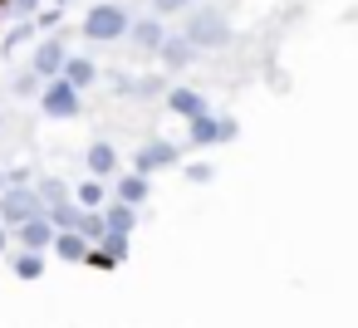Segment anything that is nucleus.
Masks as SVG:
<instances>
[{"label":"nucleus","instance_id":"nucleus-1","mask_svg":"<svg viewBox=\"0 0 358 328\" xmlns=\"http://www.w3.org/2000/svg\"><path fill=\"white\" fill-rule=\"evenodd\" d=\"M182 40H187L192 50H226V45H231V20H226L221 10H196V15H187Z\"/></svg>","mask_w":358,"mask_h":328},{"label":"nucleus","instance_id":"nucleus-2","mask_svg":"<svg viewBox=\"0 0 358 328\" xmlns=\"http://www.w3.org/2000/svg\"><path fill=\"white\" fill-rule=\"evenodd\" d=\"M128 25H133V15L123 10V6H113V0H103V6H94L89 15H84V40H94V45H108V40H123L128 35Z\"/></svg>","mask_w":358,"mask_h":328},{"label":"nucleus","instance_id":"nucleus-3","mask_svg":"<svg viewBox=\"0 0 358 328\" xmlns=\"http://www.w3.org/2000/svg\"><path fill=\"white\" fill-rule=\"evenodd\" d=\"M35 216H45L35 186H6V191H0V225H6V230H15V225H25Z\"/></svg>","mask_w":358,"mask_h":328},{"label":"nucleus","instance_id":"nucleus-4","mask_svg":"<svg viewBox=\"0 0 358 328\" xmlns=\"http://www.w3.org/2000/svg\"><path fill=\"white\" fill-rule=\"evenodd\" d=\"M40 108H45V118L69 123V118L84 113V94H74L64 79H50V84H40Z\"/></svg>","mask_w":358,"mask_h":328},{"label":"nucleus","instance_id":"nucleus-5","mask_svg":"<svg viewBox=\"0 0 358 328\" xmlns=\"http://www.w3.org/2000/svg\"><path fill=\"white\" fill-rule=\"evenodd\" d=\"M236 133H241V123H236V118H216V113H201V118L187 123L192 147H216V142H231Z\"/></svg>","mask_w":358,"mask_h":328},{"label":"nucleus","instance_id":"nucleus-6","mask_svg":"<svg viewBox=\"0 0 358 328\" xmlns=\"http://www.w3.org/2000/svg\"><path fill=\"white\" fill-rule=\"evenodd\" d=\"M177 162H182V147H177V142H167V137H152V142H143V147H138L133 172H138V177H148V172H162V167H177Z\"/></svg>","mask_w":358,"mask_h":328},{"label":"nucleus","instance_id":"nucleus-7","mask_svg":"<svg viewBox=\"0 0 358 328\" xmlns=\"http://www.w3.org/2000/svg\"><path fill=\"white\" fill-rule=\"evenodd\" d=\"M64 59H69V50H64L59 40H45V45L35 50V59H30V74H35L40 84H50V79H59Z\"/></svg>","mask_w":358,"mask_h":328},{"label":"nucleus","instance_id":"nucleus-8","mask_svg":"<svg viewBox=\"0 0 358 328\" xmlns=\"http://www.w3.org/2000/svg\"><path fill=\"white\" fill-rule=\"evenodd\" d=\"M157 59H162V69H167V74H182V69H192L196 50H192L182 35H162V45H157Z\"/></svg>","mask_w":358,"mask_h":328},{"label":"nucleus","instance_id":"nucleus-9","mask_svg":"<svg viewBox=\"0 0 358 328\" xmlns=\"http://www.w3.org/2000/svg\"><path fill=\"white\" fill-rule=\"evenodd\" d=\"M59 79H64L74 94H84V89L99 79V64H94V59H84V54H69V59H64V69H59Z\"/></svg>","mask_w":358,"mask_h":328},{"label":"nucleus","instance_id":"nucleus-10","mask_svg":"<svg viewBox=\"0 0 358 328\" xmlns=\"http://www.w3.org/2000/svg\"><path fill=\"white\" fill-rule=\"evenodd\" d=\"M167 108L177 113V118H201V113H211L206 108V94H196V89H167Z\"/></svg>","mask_w":358,"mask_h":328},{"label":"nucleus","instance_id":"nucleus-11","mask_svg":"<svg viewBox=\"0 0 358 328\" xmlns=\"http://www.w3.org/2000/svg\"><path fill=\"white\" fill-rule=\"evenodd\" d=\"M84 167H89V181L113 177V172H118V152H113V142H94V147L84 152Z\"/></svg>","mask_w":358,"mask_h":328},{"label":"nucleus","instance_id":"nucleus-12","mask_svg":"<svg viewBox=\"0 0 358 328\" xmlns=\"http://www.w3.org/2000/svg\"><path fill=\"white\" fill-rule=\"evenodd\" d=\"M113 201L118 206H143L148 201V177H138V172H118V186H113Z\"/></svg>","mask_w":358,"mask_h":328},{"label":"nucleus","instance_id":"nucleus-13","mask_svg":"<svg viewBox=\"0 0 358 328\" xmlns=\"http://www.w3.org/2000/svg\"><path fill=\"white\" fill-rule=\"evenodd\" d=\"M15 235H20V245H25L30 255H45V250H50V240H55V230H50V221H45V216H35V221L15 225Z\"/></svg>","mask_w":358,"mask_h":328},{"label":"nucleus","instance_id":"nucleus-14","mask_svg":"<svg viewBox=\"0 0 358 328\" xmlns=\"http://www.w3.org/2000/svg\"><path fill=\"white\" fill-rule=\"evenodd\" d=\"M128 40H133L138 50L157 54V45H162V20H157V15H148V20H133V25H128Z\"/></svg>","mask_w":358,"mask_h":328},{"label":"nucleus","instance_id":"nucleus-15","mask_svg":"<svg viewBox=\"0 0 358 328\" xmlns=\"http://www.w3.org/2000/svg\"><path fill=\"white\" fill-rule=\"evenodd\" d=\"M118 94H128V98H157V94H167V89H162V74H148V79L118 74Z\"/></svg>","mask_w":358,"mask_h":328},{"label":"nucleus","instance_id":"nucleus-16","mask_svg":"<svg viewBox=\"0 0 358 328\" xmlns=\"http://www.w3.org/2000/svg\"><path fill=\"white\" fill-rule=\"evenodd\" d=\"M99 216H103V230H108V235H123V240H128L133 225H138V211H133V206H118V201H113L108 211H99Z\"/></svg>","mask_w":358,"mask_h":328},{"label":"nucleus","instance_id":"nucleus-17","mask_svg":"<svg viewBox=\"0 0 358 328\" xmlns=\"http://www.w3.org/2000/svg\"><path fill=\"white\" fill-rule=\"evenodd\" d=\"M50 250H55L59 260H69V264H84V255H89L84 235H74V230H59V235L50 240Z\"/></svg>","mask_w":358,"mask_h":328},{"label":"nucleus","instance_id":"nucleus-18","mask_svg":"<svg viewBox=\"0 0 358 328\" xmlns=\"http://www.w3.org/2000/svg\"><path fill=\"white\" fill-rule=\"evenodd\" d=\"M79 216H84V211H79L74 201H59V206H50V211H45V221H50V230H55V235H59V230H79Z\"/></svg>","mask_w":358,"mask_h":328},{"label":"nucleus","instance_id":"nucleus-19","mask_svg":"<svg viewBox=\"0 0 358 328\" xmlns=\"http://www.w3.org/2000/svg\"><path fill=\"white\" fill-rule=\"evenodd\" d=\"M35 196H40V206L50 211V206H59V201H69V186H64L59 177H45V181L35 186Z\"/></svg>","mask_w":358,"mask_h":328},{"label":"nucleus","instance_id":"nucleus-20","mask_svg":"<svg viewBox=\"0 0 358 328\" xmlns=\"http://www.w3.org/2000/svg\"><path fill=\"white\" fill-rule=\"evenodd\" d=\"M74 206H79V211H84V206L99 211V206H103V181H89V177H84V181L74 186Z\"/></svg>","mask_w":358,"mask_h":328},{"label":"nucleus","instance_id":"nucleus-21","mask_svg":"<svg viewBox=\"0 0 358 328\" xmlns=\"http://www.w3.org/2000/svg\"><path fill=\"white\" fill-rule=\"evenodd\" d=\"M74 235H84V245H99V240L108 235V230H103V216H99V211H84V216H79V230H74Z\"/></svg>","mask_w":358,"mask_h":328},{"label":"nucleus","instance_id":"nucleus-22","mask_svg":"<svg viewBox=\"0 0 358 328\" xmlns=\"http://www.w3.org/2000/svg\"><path fill=\"white\" fill-rule=\"evenodd\" d=\"M10 269H15V279H40V274H45V255H30V250H25V255L10 260Z\"/></svg>","mask_w":358,"mask_h":328},{"label":"nucleus","instance_id":"nucleus-23","mask_svg":"<svg viewBox=\"0 0 358 328\" xmlns=\"http://www.w3.org/2000/svg\"><path fill=\"white\" fill-rule=\"evenodd\" d=\"M94 250H99V255H103L108 264H118V260H128V240H123V235H103V240H99Z\"/></svg>","mask_w":358,"mask_h":328},{"label":"nucleus","instance_id":"nucleus-24","mask_svg":"<svg viewBox=\"0 0 358 328\" xmlns=\"http://www.w3.org/2000/svg\"><path fill=\"white\" fill-rule=\"evenodd\" d=\"M182 177H187V181H196V186H206V181L216 177V167H211V162H192V167H182Z\"/></svg>","mask_w":358,"mask_h":328},{"label":"nucleus","instance_id":"nucleus-25","mask_svg":"<svg viewBox=\"0 0 358 328\" xmlns=\"http://www.w3.org/2000/svg\"><path fill=\"white\" fill-rule=\"evenodd\" d=\"M10 89H15L20 98H40V79H35V74H20V79H15Z\"/></svg>","mask_w":358,"mask_h":328},{"label":"nucleus","instance_id":"nucleus-26","mask_svg":"<svg viewBox=\"0 0 358 328\" xmlns=\"http://www.w3.org/2000/svg\"><path fill=\"white\" fill-rule=\"evenodd\" d=\"M187 6H192V0H152L157 20H162V15H177V10H187Z\"/></svg>","mask_w":358,"mask_h":328},{"label":"nucleus","instance_id":"nucleus-27","mask_svg":"<svg viewBox=\"0 0 358 328\" xmlns=\"http://www.w3.org/2000/svg\"><path fill=\"white\" fill-rule=\"evenodd\" d=\"M35 10H40V0H10L6 15H20V20H25V15H35Z\"/></svg>","mask_w":358,"mask_h":328},{"label":"nucleus","instance_id":"nucleus-28","mask_svg":"<svg viewBox=\"0 0 358 328\" xmlns=\"http://www.w3.org/2000/svg\"><path fill=\"white\" fill-rule=\"evenodd\" d=\"M25 40H30V25H20V30H10V35H6V54H10L15 45H25Z\"/></svg>","mask_w":358,"mask_h":328},{"label":"nucleus","instance_id":"nucleus-29","mask_svg":"<svg viewBox=\"0 0 358 328\" xmlns=\"http://www.w3.org/2000/svg\"><path fill=\"white\" fill-rule=\"evenodd\" d=\"M6 245H10V230H6V225H0V255H6Z\"/></svg>","mask_w":358,"mask_h":328},{"label":"nucleus","instance_id":"nucleus-30","mask_svg":"<svg viewBox=\"0 0 358 328\" xmlns=\"http://www.w3.org/2000/svg\"><path fill=\"white\" fill-rule=\"evenodd\" d=\"M0 133H6V113H0Z\"/></svg>","mask_w":358,"mask_h":328},{"label":"nucleus","instance_id":"nucleus-31","mask_svg":"<svg viewBox=\"0 0 358 328\" xmlns=\"http://www.w3.org/2000/svg\"><path fill=\"white\" fill-rule=\"evenodd\" d=\"M0 181H6V177H0Z\"/></svg>","mask_w":358,"mask_h":328}]
</instances>
